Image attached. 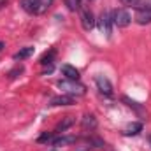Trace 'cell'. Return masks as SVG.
Masks as SVG:
<instances>
[{
	"label": "cell",
	"instance_id": "6da1fadb",
	"mask_svg": "<svg viewBox=\"0 0 151 151\" xmlns=\"http://www.w3.org/2000/svg\"><path fill=\"white\" fill-rule=\"evenodd\" d=\"M55 0H21V7L23 11H27L28 14H34V16H39V14H44L51 9Z\"/></svg>",
	"mask_w": 151,
	"mask_h": 151
},
{
	"label": "cell",
	"instance_id": "7a4b0ae2",
	"mask_svg": "<svg viewBox=\"0 0 151 151\" xmlns=\"http://www.w3.org/2000/svg\"><path fill=\"white\" fill-rule=\"evenodd\" d=\"M58 86L67 93V95H72V97H81L86 93V88L79 83V81H72V79H63L58 83Z\"/></svg>",
	"mask_w": 151,
	"mask_h": 151
},
{
	"label": "cell",
	"instance_id": "3957f363",
	"mask_svg": "<svg viewBox=\"0 0 151 151\" xmlns=\"http://www.w3.org/2000/svg\"><path fill=\"white\" fill-rule=\"evenodd\" d=\"M111 19H113V25L119 27V28L128 27V25H130V21H132V18H130L128 11H125V9H114L113 14H111Z\"/></svg>",
	"mask_w": 151,
	"mask_h": 151
},
{
	"label": "cell",
	"instance_id": "277c9868",
	"mask_svg": "<svg viewBox=\"0 0 151 151\" xmlns=\"http://www.w3.org/2000/svg\"><path fill=\"white\" fill-rule=\"evenodd\" d=\"M99 30L107 39L111 37V34H113V19H111V14L107 11H104L100 14V18H99Z\"/></svg>",
	"mask_w": 151,
	"mask_h": 151
},
{
	"label": "cell",
	"instance_id": "5b68a950",
	"mask_svg": "<svg viewBox=\"0 0 151 151\" xmlns=\"http://www.w3.org/2000/svg\"><path fill=\"white\" fill-rule=\"evenodd\" d=\"M95 84H97V88H99V91L102 95H106V97L113 95V84H111V81L106 76H97L95 77Z\"/></svg>",
	"mask_w": 151,
	"mask_h": 151
},
{
	"label": "cell",
	"instance_id": "8992f818",
	"mask_svg": "<svg viewBox=\"0 0 151 151\" xmlns=\"http://www.w3.org/2000/svg\"><path fill=\"white\" fill-rule=\"evenodd\" d=\"M81 25H83V28L86 32H90L95 27V16H93V12L88 7H83L81 9Z\"/></svg>",
	"mask_w": 151,
	"mask_h": 151
},
{
	"label": "cell",
	"instance_id": "52a82bcc",
	"mask_svg": "<svg viewBox=\"0 0 151 151\" xmlns=\"http://www.w3.org/2000/svg\"><path fill=\"white\" fill-rule=\"evenodd\" d=\"M135 21L139 25H146V23H151V5H146L142 9H137L135 12Z\"/></svg>",
	"mask_w": 151,
	"mask_h": 151
},
{
	"label": "cell",
	"instance_id": "ba28073f",
	"mask_svg": "<svg viewBox=\"0 0 151 151\" xmlns=\"http://www.w3.org/2000/svg\"><path fill=\"white\" fill-rule=\"evenodd\" d=\"M79 141L77 135H62V137H55L53 139V146L55 148H60V146H69V144H76Z\"/></svg>",
	"mask_w": 151,
	"mask_h": 151
},
{
	"label": "cell",
	"instance_id": "9c48e42d",
	"mask_svg": "<svg viewBox=\"0 0 151 151\" xmlns=\"http://www.w3.org/2000/svg\"><path fill=\"white\" fill-rule=\"evenodd\" d=\"M76 104V97L72 95H58V97H53L49 106H72Z\"/></svg>",
	"mask_w": 151,
	"mask_h": 151
},
{
	"label": "cell",
	"instance_id": "30bf717a",
	"mask_svg": "<svg viewBox=\"0 0 151 151\" xmlns=\"http://www.w3.org/2000/svg\"><path fill=\"white\" fill-rule=\"evenodd\" d=\"M62 72L65 76V79H72V81H79V70L72 67V65H62Z\"/></svg>",
	"mask_w": 151,
	"mask_h": 151
},
{
	"label": "cell",
	"instance_id": "8fae6325",
	"mask_svg": "<svg viewBox=\"0 0 151 151\" xmlns=\"http://www.w3.org/2000/svg\"><path fill=\"white\" fill-rule=\"evenodd\" d=\"M74 125V118L72 116H67L65 119H62L58 125H56V128H55V134H62V132H65L67 128H70Z\"/></svg>",
	"mask_w": 151,
	"mask_h": 151
},
{
	"label": "cell",
	"instance_id": "7c38bea8",
	"mask_svg": "<svg viewBox=\"0 0 151 151\" xmlns=\"http://www.w3.org/2000/svg\"><path fill=\"white\" fill-rule=\"evenodd\" d=\"M141 130H142V123L134 121V123H130V125L123 130V135H127V137H130V135H137Z\"/></svg>",
	"mask_w": 151,
	"mask_h": 151
},
{
	"label": "cell",
	"instance_id": "4fadbf2b",
	"mask_svg": "<svg viewBox=\"0 0 151 151\" xmlns=\"http://www.w3.org/2000/svg\"><path fill=\"white\" fill-rule=\"evenodd\" d=\"M34 51H35V49H34L32 46H27V47L19 49L18 53H14V60H19V62H21V60H27L28 56H32V55H34Z\"/></svg>",
	"mask_w": 151,
	"mask_h": 151
},
{
	"label": "cell",
	"instance_id": "5bb4252c",
	"mask_svg": "<svg viewBox=\"0 0 151 151\" xmlns=\"http://www.w3.org/2000/svg\"><path fill=\"white\" fill-rule=\"evenodd\" d=\"M81 127L84 128V130H93L95 127H97V119H95V116L93 114H86L84 118H83V121H81Z\"/></svg>",
	"mask_w": 151,
	"mask_h": 151
},
{
	"label": "cell",
	"instance_id": "9a60e30c",
	"mask_svg": "<svg viewBox=\"0 0 151 151\" xmlns=\"http://www.w3.org/2000/svg\"><path fill=\"white\" fill-rule=\"evenodd\" d=\"M123 102H127V106H128V107L135 109L139 114H144V109H142V106H141L139 102H135V100H132V99H128V97H123Z\"/></svg>",
	"mask_w": 151,
	"mask_h": 151
},
{
	"label": "cell",
	"instance_id": "2e32d148",
	"mask_svg": "<svg viewBox=\"0 0 151 151\" xmlns=\"http://www.w3.org/2000/svg\"><path fill=\"white\" fill-rule=\"evenodd\" d=\"M53 58H55V49H51L49 53H44V56L40 58V63L46 67V65H51L53 63Z\"/></svg>",
	"mask_w": 151,
	"mask_h": 151
},
{
	"label": "cell",
	"instance_id": "e0dca14e",
	"mask_svg": "<svg viewBox=\"0 0 151 151\" xmlns=\"http://www.w3.org/2000/svg\"><path fill=\"white\" fill-rule=\"evenodd\" d=\"M65 5L69 11H77L81 7V0H65Z\"/></svg>",
	"mask_w": 151,
	"mask_h": 151
},
{
	"label": "cell",
	"instance_id": "ac0fdd59",
	"mask_svg": "<svg viewBox=\"0 0 151 151\" xmlns=\"http://www.w3.org/2000/svg\"><path fill=\"white\" fill-rule=\"evenodd\" d=\"M21 72H23V67L19 65V67H16V69H12V70L9 72V77H11V79H14V77H18V74H21Z\"/></svg>",
	"mask_w": 151,
	"mask_h": 151
},
{
	"label": "cell",
	"instance_id": "d6986e66",
	"mask_svg": "<svg viewBox=\"0 0 151 151\" xmlns=\"http://www.w3.org/2000/svg\"><path fill=\"white\" fill-rule=\"evenodd\" d=\"M53 139H55V137H53L51 134H44V135L39 137V142H53Z\"/></svg>",
	"mask_w": 151,
	"mask_h": 151
},
{
	"label": "cell",
	"instance_id": "ffe728a7",
	"mask_svg": "<svg viewBox=\"0 0 151 151\" xmlns=\"http://www.w3.org/2000/svg\"><path fill=\"white\" fill-rule=\"evenodd\" d=\"M2 49H4V42H0V51H2Z\"/></svg>",
	"mask_w": 151,
	"mask_h": 151
}]
</instances>
